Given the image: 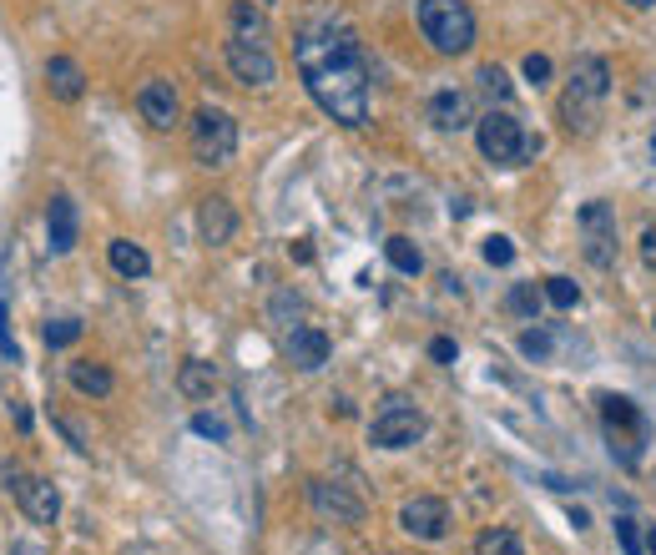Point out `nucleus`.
I'll return each mask as SVG.
<instances>
[{
  "label": "nucleus",
  "mask_w": 656,
  "mask_h": 555,
  "mask_svg": "<svg viewBox=\"0 0 656 555\" xmlns=\"http://www.w3.org/2000/svg\"><path fill=\"white\" fill-rule=\"evenodd\" d=\"M213 384H218V369L203 364V359H188L182 374H177V389H182L188 399H207L213 395Z\"/></svg>",
  "instance_id": "nucleus-20"
},
{
  "label": "nucleus",
  "mask_w": 656,
  "mask_h": 555,
  "mask_svg": "<svg viewBox=\"0 0 656 555\" xmlns=\"http://www.w3.org/2000/svg\"><path fill=\"white\" fill-rule=\"evenodd\" d=\"M429 121H435L439 132H465L470 121V96L465 91H435L429 96Z\"/></svg>",
  "instance_id": "nucleus-17"
},
{
  "label": "nucleus",
  "mask_w": 656,
  "mask_h": 555,
  "mask_svg": "<svg viewBox=\"0 0 656 555\" xmlns=\"http://www.w3.org/2000/svg\"><path fill=\"white\" fill-rule=\"evenodd\" d=\"M293 263H308V258H313V248H308V237H298V243H293Z\"/></svg>",
  "instance_id": "nucleus-36"
},
{
  "label": "nucleus",
  "mask_w": 656,
  "mask_h": 555,
  "mask_svg": "<svg viewBox=\"0 0 656 555\" xmlns=\"http://www.w3.org/2000/svg\"><path fill=\"white\" fill-rule=\"evenodd\" d=\"M627 5H636V11H646V5H652V0H627Z\"/></svg>",
  "instance_id": "nucleus-38"
},
{
  "label": "nucleus",
  "mask_w": 656,
  "mask_h": 555,
  "mask_svg": "<svg viewBox=\"0 0 656 555\" xmlns=\"http://www.w3.org/2000/svg\"><path fill=\"white\" fill-rule=\"evenodd\" d=\"M525 81L545 87V81H551V56H536V51H530V56H525Z\"/></svg>",
  "instance_id": "nucleus-32"
},
{
  "label": "nucleus",
  "mask_w": 656,
  "mask_h": 555,
  "mask_svg": "<svg viewBox=\"0 0 656 555\" xmlns=\"http://www.w3.org/2000/svg\"><path fill=\"white\" fill-rule=\"evenodd\" d=\"M485 263H490V268H505V263H511V258H515V248H511V237H485Z\"/></svg>",
  "instance_id": "nucleus-30"
},
{
  "label": "nucleus",
  "mask_w": 656,
  "mask_h": 555,
  "mask_svg": "<svg viewBox=\"0 0 656 555\" xmlns=\"http://www.w3.org/2000/svg\"><path fill=\"white\" fill-rule=\"evenodd\" d=\"M505 308H511L515 319H536V313H540V288H536V283H520V288H511Z\"/></svg>",
  "instance_id": "nucleus-25"
},
{
  "label": "nucleus",
  "mask_w": 656,
  "mask_h": 555,
  "mask_svg": "<svg viewBox=\"0 0 656 555\" xmlns=\"http://www.w3.org/2000/svg\"><path fill=\"white\" fill-rule=\"evenodd\" d=\"M233 36H237V41L268 46V15H262L253 0H233Z\"/></svg>",
  "instance_id": "nucleus-19"
},
{
  "label": "nucleus",
  "mask_w": 656,
  "mask_h": 555,
  "mask_svg": "<svg viewBox=\"0 0 656 555\" xmlns=\"http://www.w3.org/2000/svg\"><path fill=\"white\" fill-rule=\"evenodd\" d=\"M475 142H480V157L496 162V167H520L525 157L540 152V137H525L511 112H485L475 121Z\"/></svg>",
  "instance_id": "nucleus-5"
},
{
  "label": "nucleus",
  "mask_w": 656,
  "mask_h": 555,
  "mask_svg": "<svg viewBox=\"0 0 656 555\" xmlns=\"http://www.w3.org/2000/svg\"><path fill=\"white\" fill-rule=\"evenodd\" d=\"M429 359H435V364H450V359H454V338H435V344H429Z\"/></svg>",
  "instance_id": "nucleus-34"
},
{
  "label": "nucleus",
  "mask_w": 656,
  "mask_h": 555,
  "mask_svg": "<svg viewBox=\"0 0 656 555\" xmlns=\"http://www.w3.org/2000/svg\"><path fill=\"white\" fill-rule=\"evenodd\" d=\"M106 258H112V268H117L121 278H146L152 273V258H146L137 243H127V237H117V243L106 248Z\"/></svg>",
  "instance_id": "nucleus-21"
},
{
  "label": "nucleus",
  "mask_w": 656,
  "mask_h": 555,
  "mask_svg": "<svg viewBox=\"0 0 656 555\" xmlns=\"http://www.w3.org/2000/svg\"><path fill=\"white\" fill-rule=\"evenodd\" d=\"M192 152L203 167H228L237 152V121L218 106H203L197 117H192Z\"/></svg>",
  "instance_id": "nucleus-6"
},
{
  "label": "nucleus",
  "mask_w": 656,
  "mask_h": 555,
  "mask_svg": "<svg viewBox=\"0 0 656 555\" xmlns=\"http://www.w3.org/2000/svg\"><path fill=\"white\" fill-rule=\"evenodd\" d=\"M652 157H656V137H652Z\"/></svg>",
  "instance_id": "nucleus-39"
},
{
  "label": "nucleus",
  "mask_w": 656,
  "mask_h": 555,
  "mask_svg": "<svg viewBox=\"0 0 656 555\" xmlns=\"http://www.w3.org/2000/svg\"><path fill=\"white\" fill-rule=\"evenodd\" d=\"M192 429L207 439H228V429H222V420H213V414H192Z\"/></svg>",
  "instance_id": "nucleus-33"
},
{
  "label": "nucleus",
  "mask_w": 656,
  "mask_h": 555,
  "mask_svg": "<svg viewBox=\"0 0 656 555\" xmlns=\"http://www.w3.org/2000/svg\"><path fill=\"white\" fill-rule=\"evenodd\" d=\"M72 384L81 389V395H91V399L112 395V374H106L102 364H87V359H81V364H72Z\"/></svg>",
  "instance_id": "nucleus-23"
},
{
  "label": "nucleus",
  "mask_w": 656,
  "mask_h": 555,
  "mask_svg": "<svg viewBox=\"0 0 656 555\" xmlns=\"http://www.w3.org/2000/svg\"><path fill=\"white\" fill-rule=\"evenodd\" d=\"M646 551H652V555H656V526H652V535H646Z\"/></svg>",
  "instance_id": "nucleus-37"
},
{
  "label": "nucleus",
  "mask_w": 656,
  "mask_h": 555,
  "mask_svg": "<svg viewBox=\"0 0 656 555\" xmlns=\"http://www.w3.org/2000/svg\"><path fill=\"white\" fill-rule=\"evenodd\" d=\"M308 505H313L323 520H334V526H359V520H364V500L334 480H308Z\"/></svg>",
  "instance_id": "nucleus-10"
},
{
  "label": "nucleus",
  "mask_w": 656,
  "mask_h": 555,
  "mask_svg": "<svg viewBox=\"0 0 656 555\" xmlns=\"http://www.w3.org/2000/svg\"><path fill=\"white\" fill-rule=\"evenodd\" d=\"M228 66H233V76L243 81V87H268L278 76V61H273V51L268 46H258V41H228Z\"/></svg>",
  "instance_id": "nucleus-12"
},
{
  "label": "nucleus",
  "mask_w": 656,
  "mask_h": 555,
  "mask_svg": "<svg viewBox=\"0 0 656 555\" xmlns=\"http://www.w3.org/2000/svg\"><path fill=\"white\" fill-rule=\"evenodd\" d=\"M329 334L323 328H293L288 334V359L293 369H304V374H319L323 364H329Z\"/></svg>",
  "instance_id": "nucleus-16"
},
{
  "label": "nucleus",
  "mask_w": 656,
  "mask_h": 555,
  "mask_svg": "<svg viewBox=\"0 0 656 555\" xmlns=\"http://www.w3.org/2000/svg\"><path fill=\"white\" fill-rule=\"evenodd\" d=\"M76 338H81V323L76 319L46 323V344H51V349H66V344H76Z\"/></svg>",
  "instance_id": "nucleus-28"
},
{
  "label": "nucleus",
  "mask_w": 656,
  "mask_h": 555,
  "mask_svg": "<svg viewBox=\"0 0 656 555\" xmlns=\"http://www.w3.org/2000/svg\"><path fill=\"white\" fill-rule=\"evenodd\" d=\"M642 263H646V268H656V222L642 233Z\"/></svg>",
  "instance_id": "nucleus-35"
},
{
  "label": "nucleus",
  "mask_w": 656,
  "mask_h": 555,
  "mask_svg": "<svg viewBox=\"0 0 656 555\" xmlns=\"http://www.w3.org/2000/svg\"><path fill=\"white\" fill-rule=\"evenodd\" d=\"M46 87H51L56 102H81L87 76H81V66H76L72 56H51V61H46Z\"/></svg>",
  "instance_id": "nucleus-18"
},
{
  "label": "nucleus",
  "mask_w": 656,
  "mask_h": 555,
  "mask_svg": "<svg viewBox=\"0 0 656 555\" xmlns=\"http://www.w3.org/2000/svg\"><path fill=\"white\" fill-rule=\"evenodd\" d=\"M293 61L304 72L308 96L344 127H364L369 121V66L359 51V36L338 21L304 26L293 41Z\"/></svg>",
  "instance_id": "nucleus-1"
},
{
  "label": "nucleus",
  "mask_w": 656,
  "mask_h": 555,
  "mask_svg": "<svg viewBox=\"0 0 656 555\" xmlns=\"http://www.w3.org/2000/svg\"><path fill=\"white\" fill-rule=\"evenodd\" d=\"M399 526H404L414 541H445V530H450V505L439 495H414V500H404Z\"/></svg>",
  "instance_id": "nucleus-11"
},
{
  "label": "nucleus",
  "mask_w": 656,
  "mask_h": 555,
  "mask_svg": "<svg viewBox=\"0 0 656 555\" xmlns=\"http://www.w3.org/2000/svg\"><path fill=\"white\" fill-rule=\"evenodd\" d=\"M475 555H525V545H520V535H515V530L490 526V530H480V541H475Z\"/></svg>",
  "instance_id": "nucleus-24"
},
{
  "label": "nucleus",
  "mask_w": 656,
  "mask_h": 555,
  "mask_svg": "<svg viewBox=\"0 0 656 555\" xmlns=\"http://www.w3.org/2000/svg\"><path fill=\"white\" fill-rule=\"evenodd\" d=\"M551 334H545V328H530V334H520V353L525 359H536V364H545V359H551Z\"/></svg>",
  "instance_id": "nucleus-27"
},
{
  "label": "nucleus",
  "mask_w": 656,
  "mask_h": 555,
  "mask_svg": "<svg viewBox=\"0 0 656 555\" xmlns=\"http://www.w3.org/2000/svg\"><path fill=\"white\" fill-rule=\"evenodd\" d=\"M480 87L490 96H500V102H511V76L500 72V66H480Z\"/></svg>",
  "instance_id": "nucleus-29"
},
{
  "label": "nucleus",
  "mask_w": 656,
  "mask_h": 555,
  "mask_svg": "<svg viewBox=\"0 0 656 555\" xmlns=\"http://www.w3.org/2000/svg\"><path fill=\"white\" fill-rule=\"evenodd\" d=\"M0 480H5V490H15L21 511H26L36 526H51V520L61 515V490L51 480H41V475H26V469H0Z\"/></svg>",
  "instance_id": "nucleus-9"
},
{
  "label": "nucleus",
  "mask_w": 656,
  "mask_h": 555,
  "mask_svg": "<svg viewBox=\"0 0 656 555\" xmlns=\"http://www.w3.org/2000/svg\"><path fill=\"white\" fill-rule=\"evenodd\" d=\"M576 228H581V253L591 268H612L616 253H621V237H616V212L606 203H586L581 218H576Z\"/></svg>",
  "instance_id": "nucleus-8"
},
{
  "label": "nucleus",
  "mask_w": 656,
  "mask_h": 555,
  "mask_svg": "<svg viewBox=\"0 0 656 555\" xmlns=\"http://www.w3.org/2000/svg\"><path fill=\"white\" fill-rule=\"evenodd\" d=\"M612 91V66L601 56H581L576 72H570V87L561 96V121H566L576 137H591L601 121V102Z\"/></svg>",
  "instance_id": "nucleus-2"
},
{
  "label": "nucleus",
  "mask_w": 656,
  "mask_h": 555,
  "mask_svg": "<svg viewBox=\"0 0 656 555\" xmlns=\"http://www.w3.org/2000/svg\"><path fill=\"white\" fill-rule=\"evenodd\" d=\"M420 30L439 56H465L475 46V11L465 0H420Z\"/></svg>",
  "instance_id": "nucleus-3"
},
{
  "label": "nucleus",
  "mask_w": 656,
  "mask_h": 555,
  "mask_svg": "<svg viewBox=\"0 0 656 555\" xmlns=\"http://www.w3.org/2000/svg\"><path fill=\"white\" fill-rule=\"evenodd\" d=\"M76 228H81V218H76V203L66 197V192H56V197H51V207H46V248L56 253V258H66V253L76 248Z\"/></svg>",
  "instance_id": "nucleus-13"
},
{
  "label": "nucleus",
  "mask_w": 656,
  "mask_h": 555,
  "mask_svg": "<svg viewBox=\"0 0 656 555\" xmlns=\"http://www.w3.org/2000/svg\"><path fill=\"white\" fill-rule=\"evenodd\" d=\"M616 541H621V551H627V555H642V530H636V520H631V515H621V520H616Z\"/></svg>",
  "instance_id": "nucleus-31"
},
{
  "label": "nucleus",
  "mask_w": 656,
  "mask_h": 555,
  "mask_svg": "<svg viewBox=\"0 0 656 555\" xmlns=\"http://www.w3.org/2000/svg\"><path fill=\"white\" fill-rule=\"evenodd\" d=\"M545 298H551L555 308H576L581 304V288H576V283H570V278H545Z\"/></svg>",
  "instance_id": "nucleus-26"
},
{
  "label": "nucleus",
  "mask_w": 656,
  "mask_h": 555,
  "mask_svg": "<svg viewBox=\"0 0 656 555\" xmlns=\"http://www.w3.org/2000/svg\"><path fill=\"white\" fill-rule=\"evenodd\" d=\"M197 233H203L207 248H222V243H233L237 233V212L228 197H207L203 207H197Z\"/></svg>",
  "instance_id": "nucleus-15"
},
{
  "label": "nucleus",
  "mask_w": 656,
  "mask_h": 555,
  "mask_svg": "<svg viewBox=\"0 0 656 555\" xmlns=\"http://www.w3.org/2000/svg\"><path fill=\"white\" fill-rule=\"evenodd\" d=\"M420 435H424V414L414 410L404 395L384 399V410L374 414V424H369V439H374L380 450H409Z\"/></svg>",
  "instance_id": "nucleus-7"
},
{
  "label": "nucleus",
  "mask_w": 656,
  "mask_h": 555,
  "mask_svg": "<svg viewBox=\"0 0 656 555\" xmlns=\"http://www.w3.org/2000/svg\"><path fill=\"white\" fill-rule=\"evenodd\" d=\"M137 106H142V117L157 127V132H172L177 117H182V102H177L172 81H146L142 91H137Z\"/></svg>",
  "instance_id": "nucleus-14"
},
{
  "label": "nucleus",
  "mask_w": 656,
  "mask_h": 555,
  "mask_svg": "<svg viewBox=\"0 0 656 555\" xmlns=\"http://www.w3.org/2000/svg\"><path fill=\"white\" fill-rule=\"evenodd\" d=\"M601 420H606V439H612L616 465H627V469L642 465L646 439H652V429H646L642 410H636L627 395H601Z\"/></svg>",
  "instance_id": "nucleus-4"
},
{
  "label": "nucleus",
  "mask_w": 656,
  "mask_h": 555,
  "mask_svg": "<svg viewBox=\"0 0 656 555\" xmlns=\"http://www.w3.org/2000/svg\"><path fill=\"white\" fill-rule=\"evenodd\" d=\"M384 258H389V268H394V273H404V278L424 273V253L414 248L409 237H389V243H384Z\"/></svg>",
  "instance_id": "nucleus-22"
}]
</instances>
